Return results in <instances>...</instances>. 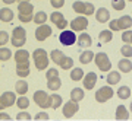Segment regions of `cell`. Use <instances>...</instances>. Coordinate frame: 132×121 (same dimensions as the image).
I'll return each mask as SVG.
<instances>
[{
    "label": "cell",
    "instance_id": "681fc988",
    "mask_svg": "<svg viewBox=\"0 0 132 121\" xmlns=\"http://www.w3.org/2000/svg\"><path fill=\"white\" fill-rule=\"evenodd\" d=\"M128 2H132V0H128Z\"/></svg>",
    "mask_w": 132,
    "mask_h": 121
},
{
    "label": "cell",
    "instance_id": "ba28073f",
    "mask_svg": "<svg viewBox=\"0 0 132 121\" xmlns=\"http://www.w3.org/2000/svg\"><path fill=\"white\" fill-rule=\"evenodd\" d=\"M59 41H60L62 45H65V47L73 45V44L76 42L75 31H72V29H63L62 34L59 35Z\"/></svg>",
    "mask_w": 132,
    "mask_h": 121
},
{
    "label": "cell",
    "instance_id": "7dc6e473",
    "mask_svg": "<svg viewBox=\"0 0 132 121\" xmlns=\"http://www.w3.org/2000/svg\"><path fill=\"white\" fill-rule=\"evenodd\" d=\"M18 3H21V2H29V0H16Z\"/></svg>",
    "mask_w": 132,
    "mask_h": 121
},
{
    "label": "cell",
    "instance_id": "6da1fadb",
    "mask_svg": "<svg viewBox=\"0 0 132 121\" xmlns=\"http://www.w3.org/2000/svg\"><path fill=\"white\" fill-rule=\"evenodd\" d=\"M13 57L16 63V75L22 79L29 76V53L27 50H18Z\"/></svg>",
    "mask_w": 132,
    "mask_h": 121
},
{
    "label": "cell",
    "instance_id": "d4e9b609",
    "mask_svg": "<svg viewBox=\"0 0 132 121\" xmlns=\"http://www.w3.org/2000/svg\"><path fill=\"white\" fill-rule=\"evenodd\" d=\"M60 86H62V80L59 76H54L52 79H47V88L50 90H57Z\"/></svg>",
    "mask_w": 132,
    "mask_h": 121
},
{
    "label": "cell",
    "instance_id": "7402d4cb",
    "mask_svg": "<svg viewBox=\"0 0 132 121\" xmlns=\"http://www.w3.org/2000/svg\"><path fill=\"white\" fill-rule=\"evenodd\" d=\"M28 88H29V85L27 83L25 80H18V82L15 83V92L18 93V95H27Z\"/></svg>",
    "mask_w": 132,
    "mask_h": 121
},
{
    "label": "cell",
    "instance_id": "277c9868",
    "mask_svg": "<svg viewBox=\"0 0 132 121\" xmlns=\"http://www.w3.org/2000/svg\"><path fill=\"white\" fill-rule=\"evenodd\" d=\"M72 9H73V12L82 15V16H91L95 12V7L93 3H90V2H81V0H78V2H75L72 5Z\"/></svg>",
    "mask_w": 132,
    "mask_h": 121
},
{
    "label": "cell",
    "instance_id": "8d00e7d4",
    "mask_svg": "<svg viewBox=\"0 0 132 121\" xmlns=\"http://www.w3.org/2000/svg\"><path fill=\"white\" fill-rule=\"evenodd\" d=\"M122 41L125 44H131L132 45V29H125L122 34Z\"/></svg>",
    "mask_w": 132,
    "mask_h": 121
},
{
    "label": "cell",
    "instance_id": "9c48e42d",
    "mask_svg": "<svg viewBox=\"0 0 132 121\" xmlns=\"http://www.w3.org/2000/svg\"><path fill=\"white\" fill-rule=\"evenodd\" d=\"M15 102H16V95H15V92H10V90L3 92L0 95V111L12 107Z\"/></svg>",
    "mask_w": 132,
    "mask_h": 121
},
{
    "label": "cell",
    "instance_id": "2e32d148",
    "mask_svg": "<svg viewBox=\"0 0 132 121\" xmlns=\"http://www.w3.org/2000/svg\"><path fill=\"white\" fill-rule=\"evenodd\" d=\"M95 19L97 22L100 23H106L110 21V12H109L106 7H100V9L95 10Z\"/></svg>",
    "mask_w": 132,
    "mask_h": 121
},
{
    "label": "cell",
    "instance_id": "5b68a950",
    "mask_svg": "<svg viewBox=\"0 0 132 121\" xmlns=\"http://www.w3.org/2000/svg\"><path fill=\"white\" fill-rule=\"evenodd\" d=\"M10 42H12V45L16 47V48L24 47V44L27 42V31H25V28H22V26H16V28H13Z\"/></svg>",
    "mask_w": 132,
    "mask_h": 121
},
{
    "label": "cell",
    "instance_id": "603a6c76",
    "mask_svg": "<svg viewBox=\"0 0 132 121\" xmlns=\"http://www.w3.org/2000/svg\"><path fill=\"white\" fill-rule=\"evenodd\" d=\"M84 98H85V93H84V90H82L81 88H73L71 90V99H72V101H75V102H81Z\"/></svg>",
    "mask_w": 132,
    "mask_h": 121
},
{
    "label": "cell",
    "instance_id": "83f0119b",
    "mask_svg": "<svg viewBox=\"0 0 132 121\" xmlns=\"http://www.w3.org/2000/svg\"><path fill=\"white\" fill-rule=\"evenodd\" d=\"M94 60V53L93 51H82V54L79 56V61L82 64H90Z\"/></svg>",
    "mask_w": 132,
    "mask_h": 121
},
{
    "label": "cell",
    "instance_id": "8fae6325",
    "mask_svg": "<svg viewBox=\"0 0 132 121\" xmlns=\"http://www.w3.org/2000/svg\"><path fill=\"white\" fill-rule=\"evenodd\" d=\"M88 28V19L85 16H78L73 21H71V29L75 32H82Z\"/></svg>",
    "mask_w": 132,
    "mask_h": 121
},
{
    "label": "cell",
    "instance_id": "60d3db41",
    "mask_svg": "<svg viewBox=\"0 0 132 121\" xmlns=\"http://www.w3.org/2000/svg\"><path fill=\"white\" fill-rule=\"evenodd\" d=\"M50 5L54 7V9H60L65 6V0H50Z\"/></svg>",
    "mask_w": 132,
    "mask_h": 121
},
{
    "label": "cell",
    "instance_id": "e0dca14e",
    "mask_svg": "<svg viewBox=\"0 0 132 121\" xmlns=\"http://www.w3.org/2000/svg\"><path fill=\"white\" fill-rule=\"evenodd\" d=\"M76 44H78L81 48H88V47H91V44H93V39H91V37L87 32H82L79 37L76 38Z\"/></svg>",
    "mask_w": 132,
    "mask_h": 121
},
{
    "label": "cell",
    "instance_id": "4dcf8cb0",
    "mask_svg": "<svg viewBox=\"0 0 132 121\" xmlns=\"http://www.w3.org/2000/svg\"><path fill=\"white\" fill-rule=\"evenodd\" d=\"M16 105L19 109H27L29 107V99L25 98V95H19V98H16Z\"/></svg>",
    "mask_w": 132,
    "mask_h": 121
},
{
    "label": "cell",
    "instance_id": "1f68e13d",
    "mask_svg": "<svg viewBox=\"0 0 132 121\" xmlns=\"http://www.w3.org/2000/svg\"><path fill=\"white\" fill-rule=\"evenodd\" d=\"M131 89H129V86H120V88L118 89V96L120 99H129V96H131Z\"/></svg>",
    "mask_w": 132,
    "mask_h": 121
},
{
    "label": "cell",
    "instance_id": "5bb4252c",
    "mask_svg": "<svg viewBox=\"0 0 132 121\" xmlns=\"http://www.w3.org/2000/svg\"><path fill=\"white\" fill-rule=\"evenodd\" d=\"M48 18H50V21H52V22L54 23V25H56L59 29L68 28V21L65 19V16H63L60 12H57V10H56V12H53V13L50 15Z\"/></svg>",
    "mask_w": 132,
    "mask_h": 121
},
{
    "label": "cell",
    "instance_id": "7c38bea8",
    "mask_svg": "<svg viewBox=\"0 0 132 121\" xmlns=\"http://www.w3.org/2000/svg\"><path fill=\"white\" fill-rule=\"evenodd\" d=\"M63 117L65 118H72V117L75 115L76 112L79 111V105H78V102H75V101H68V102L63 105Z\"/></svg>",
    "mask_w": 132,
    "mask_h": 121
},
{
    "label": "cell",
    "instance_id": "ab89813d",
    "mask_svg": "<svg viewBox=\"0 0 132 121\" xmlns=\"http://www.w3.org/2000/svg\"><path fill=\"white\" fill-rule=\"evenodd\" d=\"M18 18H19V21H21L22 23H28V22H31V21L34 19V15H21L19 13Z\"/></svg>",
    "mask_w": 132,
    "mask_h": 121
},
{
    "label": "cell",
    "instance_id": "52a82bcc",
    "mask_svg": "<svg viewBox=\"0 0 132 121\" xmlns=\"http://www.w3.org/2000/svg\"><path fill=\"white\" fill-rule=\"evenodd\" d=\"M32 98H34V102L37 104L41 109L50 108V95H47V92H44V90H37V92H34Z\"/></svg>",
    "mask_w": 132,
    "mask_h": 121
},
{
    "label": "cell",
    "instance_id": "d6986e66",
    "mask_svg": "<svg viewBox=\"0 0 132 121\" xmlns=\"http://www.w3.org/2000/svg\"><path fill=\"white\" fill-rule=\"evenodd\" d=\"M118 69H119V72L120 73H129L132 70V63H131V60L129 58H122V60H119L118 61Z\"/></svg>",
    "mask_w": 132,
    "mask_h": 121
},
{
    "label": "cell",
    "instance_id": "9a60e30c",
    "mask_svg": "<svg viewBox=\"0 0 132 121\" xmlns=\"http://www.w3.org/2000/svg\"><path fill=\"white\" fill-rule=\"evenodd\" d=\"M82 82H84V88L87 89V90H91V89H94V86H95V82H97V75H95L94 72H90V73L84 75Z\"/></svg>",
    "mask_w": 132,
    "mask_h": 121
},
{
    "label": "cell",
    "instance_id": "836d02e7",
    "mask_svg": "<svg viewBox=\"0 0 132 121\" xmlns=\"http://www.w3.org/2000/svg\"><path fill=\"white\" fill-rule=\"evenodd\" d=\"M10 57H12V51L9 48L0 47V61H7L10 60Z\"/></svg>",
    "mask_w": 132,
    "mask_h": 121
},
{
    "label": "cell",
    "instance_id": "3957f363",
    "mask_svg": "<svg viewBox=\"0 0 132 121\" xmlns=\"http://www.w3.org/2000/svg\"><path fill=\"white\" fill-rule=\"evenodd\" d=\"M32 60L34 64H35V69L43 72V70L47 69L48 66V56L44 48H37L35 51L32 53Z\"/></svg>",
    "mask_w": 132,
    "mask_h": 121
},
{
    "label": "cell",
    "instance_id": "e575fe53",
    "mask_svg": "<svg viewBox=\"0 0 132 121\" xmlns=\"http://www.w3.org/2000/svg\"><path fill=\"white\" fill-rule=\"evenodd\" d=\"M120 53H122L123 57L131 58V57H132V45H131V44H125V45H122V48H120Z\"/></svg>",
    "mask_w": 132,
    "mask_h": 121
},
{
    "label": "cell",
    "instance_id": "44dd1931",
    "mask_svg": "<svg viewBox=\"0 0 132 121\" xmlns=\"http://www.w3.org/2000/svg\"><path fill=\"white\" fill-rule=\"evenodd\" d=\"M120 73H119L118 70H113V72H109L107 77H106V82H107V85H110V86H113V85H118L119 82H120Z\"/></svg>",
    "mask_w": 132,
    "mask_h": 121
},
{
    "label": "cell",
    "instance_id": "d590c367",
    "mask_svg": "<svg viewBox=\"0 0 132 121\" xmlns=\"http://www.w3.org/2000/svg\"><path fill=\"white\" fill-rule=\"evenodd\" d=\"M63 56H65V54H63V51H60V50H53L52 54H50V58L53 60V63H56V64H57Z\"/></svg>",
    "mask_w": 132,
    "mask_h": 121
},
{
    "label": "cell",
    "instance_id": "f546056e",
    "mask_svg": "<svg viewBox=\"0 0 132 121\" xmlns=\"http://www.w3.org/2000/svg\"><path fill=\"white\" fill-rule=\"evenodd\" d=\"M98 39L101 42H110L112 39H113V31H110V29L101 31V32L98 34Z\"/></svg>",
    "mask_w": 132,
    "mask_h": 121
},
{
    "label": "cell",
    "instance_id": "d6a6232c",
    "mask_svg": "<svg viewBox=\"0 0 132 121\" xmlns=\"http://www.w3.org/2000/svg\"><path fill=\"white\" fill-rule=\"evenodd\" d=\"M32 21L37 23V25H43V23L47 22V13H46V12H37V13L34 15Z\"/></svg>",
    "mask_w": 132,
    "mask_h": 121
},
{
    "label": "cell",
    "instance_id": "bcb514c9",
    "mask_svg": "<svg viewBox=\"0 0 132 121\" xmlns=\"http://www.w3.org/2000/svg\"><path fill=\"white\" fill-rule=\"evenodd\" d=\"M2 2H3L5 5H12V3H15L16 0H2Z\"/></svg>",
    "mask_w": 132,
    "mask_h": 121
},
{
    "label": "cell",
    "instance_id": "ee69618b",
    "mask_svg": "<svg viewBox=\"0 0 132 121\" xmlns=\"http://www.w3.org/2000/svg\"><path fill=\"white\" fill-rule=\"evenodd\" d=\"M35 120H48V114L47 112H38V114H35Z\"/></svg>",
    "mask_w": 132,
    "mask_h": 121
},
{
    "label": "cell",
    "instance_id": "8992f818",
    "mask_svg": "<svg viewBox=\"0 0 132 121\" xmlns=\"http://www.w3.org/2000/svg\"><path fill=\"white\" fill-rule=\"evenodd\" d=\"M94 61H95V66H97L98 70H101V72H110V69H112L110 58L107 57L106 53H97L94 56Z\"/></svg>",
    "mask_w": 132,
    "mask_h": 121
},
{
    "label": "cell",
    "instance_id": "7a4b0ae2",
    "mask_svg": "<svg viewBox=\"0 0 132 121\" xmlns=\"http://www.w3.org/2000/svg\"><path fill=\"white\" fill-rule=\"evenodd\" d=\"M109 28H110V31H125V29H131L132 28V16L125 15V16H120L119 19L109 21Z\"/></svg>",
    "mask_w": 132,
    "mask_h": 121
},
{
    "label": "cell",
    "instance_id": "ffe728a7",
    "mask_svg": "<svg viewBox=\"0 0 132 121\" xmlns=\"http://www.w3.org/2000/svg\"><path fill=\"white\" fill-rule=\"evenodd\" d=\"M18 12L21 15H34V6L29 2H21L18 5Z\"/></svg>",
    "mask_w": 132,
    "mask_h": 121
},
{
    "label": "cell",
    "instance_id": "f1b7e54d",
    "mask_svg": "<svg viewBox=\"0 0 132 121\" xmlns=\"http://www.w3.org/2000/svg\"><path fill=\"white\" fill-rule=\"evenodd\" d=\"M60 105H62V96H60V95H57V93L50 95V108L57 109Z\"/></svg>",
    "mask_w": 132,
    "mask_h": 121
},
{
    "label": "cell",
    "instance_id": "b9f144b4",
    "mask_svg": "<svg viewBox=\"0 0 132 121\" xmlns=\"http://www.w3.org/2000/svg\"><path fill=\"white\" fill-rule=\"evenodd\" d=\"M16 118L18 120H31V114H28V112H25V111H21L16 115Z\"/></svg>",
    "mask_w": 132,
    "mask_h": 121
},
{
    "label": "cell",
    "instance_id": "484cf974",
    "mask_svg": "<svg viewBox=\"0 0 132 121\" xmlns=\"http://www.w3.org/2000/svg\"><path fill=\"white\" fill-rule=\"evenodd\" d=\"M59 64V67L60 69H63V70H69V69H72L73 67V60H72L71 57H66V56H63L60 58V61L57 63Z\"/></svg>",
    "mask_w": 132,
    "mask_h": 121
},
{
    "label": "cell",
    "instance_id": "f35d334b",
    "mask_svg": "<svg viewBox=\"0 0 132 121\" xmlns=\"http://www.w3.org/2000/svg\"><path fill=\"white\" fill-rule=\"evenodd\" d=\"M9 41H10L9 34L6 32V31H0V47L6 45V44H7Z\"/></svg>",
    "mask_w": 132,
    "mask_h": 121
},
{
    "label": "cell",
    "instance_id": "4fadbf2b",
    "mask_svg": "<svg viewBox=\"0 0 132 121\" xmlns=\"http://www.w3.org/2000/svg\"><path fill=\"white\" fill-rule=\"evenodd\" d=\"M52 34H53V31L48 25H46V23L38 25V28L35 29V39L37 41H46Z\"/></svg>",
    "mask_w": 132,
    "mask_h": 121
},
{
    "label": "cell",
    "instance_id": "30bf717a",
    "mask_svg": "<svg viewBox=\"0 0 132 121\" xmlns=\"http://www.w3.org/2000/svg\"><path fill=\"white\" fill-rule=\"evenodd\" d=\"M113 89L110 88V86H103V88H100L97 92H95V101L100 104L103 102H107L110 98H113Z\"/></svg>",
    "mask_w": 132,
    "mask_h": 121
},
{
    "label": "cell",
    "instance_id": "4316f807",
    "mask_svg": "<svg viewBox=\"0 0 132 121\" xmlns=\"http://www.w3.org/2000/svg\"><path fill=\"white\" fill-rule=\"evenodd\" d=\"M116 118L118 120H128L129 118V111L126 109L125 105H119L116 108Z\"/></svg>",
    "mask_w": 132,
    "mask_h": 121
},
{
    "label": "cell",
    "instance_id": "cb8c5ba5",
    "mask_svg": "<svg viewBox=\"0 0 132 121\" xmlns=\"http://www.w3.org/2000/svg\"><path fill=\"white\" fill-rule=\"evenodd\" d=\"M84 70L81 69V67H72L71 70V80H73V82H79V80H82V77H84Z\"/></svg>",
    "mask_w": 132,
    "mask_h": 121
},
{
    "label": "cell",
    "instance_id": "ac0fdd59",
    "mask_svg": "<svg viewBox=\"0 0 132 121\" xmlns=\"http://www.w3.org/2000/svg\"><path fill=\"white\" fill-rule=\"evenodd\" d=\"M15 18V15H13V10L9 9V7H2L0 9V21L2 22H12Z\"/></svg>",
    "mask_w": 132,
    "mask_h": 121
},
{
    "label": "cell",
    "instance_id": "f6af8a7d",
    "mask_svg": "<svg viewBox=\"0 0 132 121\" xmlns=\"http://www.w3.org/2000/svg\"><path fill=\"white\" fill-rule=\"evenodd\" d=\"M0 120H10V115L7 112H2L0 111Z\"/></svg>",
    "mask_w": 132,
    "mask_h": 121
},
{
    "label": "cell",
    "instance_id": "7bdbcfd3",
    "mask_svg": "<svg viewBox=\"0 0 132 121\" xmlns=\"http://www.w3.org/2000/svg\"><path fill=\"white\" fill-rule=\"evenodd\" d=\"M54 76H59V72H57L56 69H48L47 73H46V77H47V79H52Z\"/></svg>",
    "mask_w": 132,
    "mask_h": 121
},
{
    "label": "cell",
    "instance_id": "c3c4849f",
    "mask_svg": "<svg viewBox=\"0 0 132 121\" xmlns=\"http://www.w3.org/2000/svg\"><path fill=\"white\" fill-rule=\"evenodd\" d=\"M129 111L132 112V102H131V105H129Z\"/></svg>",
    "mask_w": 132,
    "mask_h": 121
},
{
    "label": "cell",
    "instance_id": "74e56055",
    "mask_svg": "<svg viewBox=\"0 0 132 121\" xmlns=\"http://www.w3.org/2000/svg\"><path fill=\"white\" fill-rule=\"evenodd\" d=\"M125 6V0H112V7L114 10H123Z\"/></svg>",
    "mask_w": 132,
    "mask_h": 121
}]
</instances>
